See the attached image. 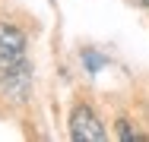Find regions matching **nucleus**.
Returning a JSON list of instances; mask_svg holds the SVG:
<instances>
[{"instance_id":"1","label":"nucleus","mask_w":149,"mask_h":142,"mask_svg":"<svg viewBox=\"0 0 149 142\" xmlns=\"http://www.w3.org/2000/svg\"><path fill=\"white\" fill-rule=\"evenodd\" d=\"M0 88H3V95L10 101H26L29 92H32V66H29V60L0 66Z\"/></svg>"},{"instance_id":"2","label":"nucleus","mask_w":149,"mask_h":142,"mask_svg":"<svg viewBox=\"0 0 149 142\" xmlns=\"http://www.w3.org/2000/svg\"><path fill=\"white\" fill-rule=\"evenodd\" d=\"M70 139L76 142H105V126L89 104H76L70 114Z\"/></svg>"},{"instance_id":"3","label":"nucleus","mask_w":149,"mask_h":142,"mask_svg":"<svg viewBox=\"0 0 149 142\" xmlns=\"http://www.w3.org/2000/svg\"><path fill=\"white\" fill-rule=\"evenodd\" d=\"M26 60V35L10 22H0V66Z\"/></svg>"},{"instance_id":"4","label":"nucleus","mask_w":149,"mask_h":142,"mask_svg":"<svg viewBox=\"0 0 149 142\" xmlns=\"http://www.w3.org/2000/svg\"><path fill=\"white\" fill-rule=\"evenodd\" d=\"M83 63L89 66V73H98V70L105 66V57H98V54H92V51H86V54H83Z\"/></svg>"},{"instance_id":"5","label":"nucleus","mask_w":149,"mask_h":142,"mask_svg":"<svg viewBox=\"0 0 149 142\" xmlns=\"http://www.w3.org/2000/svg\"><path fill=\"white\" fill-rule=\"evenodd\" d=\"M118 136H120V139H143V136H136V133H133L124 120H120V126H118Z\"/></svg>"},{"instance_id":"6","label":"nucleus","mask_w":149,"mask_h":142,"mask_svg":"<svg viewBox=\"0 0 149 142\" xmlns=\"http://www.w3.org/2000/svg\"><path fill=\"white\" fill-rule=\"evenodd\" d=\"M143 3H149V0H143Z\"/></svg>"}]
</instances>
